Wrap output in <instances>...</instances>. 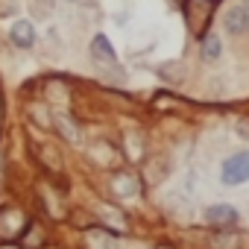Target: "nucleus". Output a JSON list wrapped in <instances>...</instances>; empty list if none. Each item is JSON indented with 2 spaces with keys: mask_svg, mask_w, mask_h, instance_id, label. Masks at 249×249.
<instances>
[{
  "mask_svg": "<svg viewBox=\"0 0 249 249\" xmlns=\"http://www.w3.org/2000/svg\"><path fill=\"white\" fill-rule=\"evenodd\" d=\"M220 182L229 188H237L243 182H249V150H240L234 156H229L220 167Z\"/></svg>",
  "mask_w": 249,
  "mask_h": 249,
  "instance_id": "nucleus-1",
  "label": "nucleus"
},
{
  "mask_svg": "<svg viewBox=\"0 0 249 249\" xmlns=\"http://www.w3.org/2000/svg\"><path fill=\"white\" fill-rule=\"evenodd\" d=\"M214 9V0H185V15H188V27L199 36L202 27L208 24V12Z\"/></svg>",
  "mask_w": 249,
  "mask_h": 249,
  "instance_id": "nucleus-2",
  "label": "nucleus"
},
{
  "mask_svg": "<svg viewBox=\"0 0 249 249\" xmlns=\"http://www.w3.org/2000/svg\"><path fill=\"white\" fill-rule=\"evenodd\" d=\"M88 50H91V59H94L97 65H103V68H117V53H114V47H111V41H108L106 36H94Z\"/></svg>",
  "mask_w": 249,
  "mask_h": 249,
  "instance_id": "nucleus-3",
  "label": "nucleus"
},
{
  "mask_svg": "<svg viewBox=\"0 0 249 249\" xmlns=\"http://www.w3.org/2000/svg\"><path fill=\"white\" fill-rule=\"evenodd\" d=\"M202 220H205V223H211V226H220V229H226V226H234V220H237V211H234L231 205H226V202H217V205H208V208H202Z\"/></svg>",
  "mask_w": 249,
  "mask_h": 249,
  "instance_id": "nucleus-4",
  "label": "nucleus"
},
{
  "mask_svg": "<svg viewBox=\"0 0 249 249\" xmlns=\"http://www.w3.org/2000/svg\"><path fill=\"white\" fill-rule=\"evenodd\" d=\"M223 27L229 36H243L249 33V9L246 6H231L226 15H223Z\"/></svg>",
  "mask_w": 249,
  "mask_h": 249,
  "instance_id": "nucleus-5",
  "label": "nucleus"
},
{
  "mask_svg": "<svg viewBox=\"0 0 249 249\" xmlns=\"http://www.w3.org/2000/svg\"><path fill=\"white\" fill-rule=\"evenodd\" d=\"M9 38H12V44L15 47H33L36 44V27L30 24V21H15L12 24V30H9Z\"/></svg>",
  "mask_w": 249,
  "mask_h": 249,
  "instance_id": "nucleus-6",
  "label": "nucleus"
},
{
  "mask_svg": "<svg viewBox=\"0 0 249 249\" xmlns=\"http://www.w3.org/2000/svg\"><path fill=\"white\" fill-rule=\"evenodd\" d=\"M220 53H223L220 38H217V36H205V38H202V59H205V62H217Z\"/></svg>",
  "mask_w": 249,
  "mask_h": 249,
  "instance_id": "nucleus-7",
  "label": "nucleus"
},
{
  "mask_svg": "<svg viewBox=\"0 0 249 249\" xmlns=\"http://www.w3.org/2000/svg\"><path fill=\"white\" fill-rule=\"evenodd\" d=\"M114 191L120 194V196H138V182L132 179V176H114Z\"/></svg>",
  "mask_w": 249,
  "mask_h": 249,
  "instance_id": "nucleus-8",
  "label": "nucleus"
},
{
  "mask_svg": "<svg viewBox=\"0 0 249 249\" xmlns=\"http://www.w3.org/2000/svg\"><path fill=\"white\" fill-rule=\"evenodd\" d=\"M56 126H59V132H62L68 141H76V138H79V129H76V123H73L68 114H56Z\"/></svg>",
  "mask_w": 249,
  "mask_h": 249,
  "instance_id": "nucleus-9",
  "label": "nucleus"
},
{
  "mask_svg": "<svg viewBox=\"0 0 249 249\" xmlns=\"http://www.w3.org/2000/svg\"><path fill=\"white\" fill-rule=\"evenodd\" d=\"M30 9H33V15H36L38 21H44V18H50V15L56 12V0H33Z\"/></svg>",
  "mask_w": 249,
  "mask_h": 249,
  "instance_id": "nucleus-10",
  "label": "nucleus"
},
{
  "mask_svg": "<svg viewBox=\"0 0 249 249\" xmlns=\"http://www.w3.org/2000/svg\"><path fill=\"white\" fill-rule=\"evenodd\" d=\"M214 246L217 249H237L240 246V237L237 234H217L214 237Z\"/></svg>",
  "mask_w": 249,
  "mask_h": 249,
  "instance_id": "nucleus-11",
  "label": "nucleus"
},
{
  "mask_svg": "<svg viewBox=\"0 0 249 249\" xmlns=\"http://www.w3.org/2000/svg\"><path fill=\"white\" fill-rule=\"evenodd\" d=\"M18 15V0H0V18Z\"/></svg>",
  "mask_w": 249,
  "mask_h": 249,
  "instance_id": "nucleus-12",
  "label": "nucleus"
},
{
  "mask_svg": "<svg viewBox=\"0 0 249 249\" xmlns=\"http://www.w3.org/2000/svg\"><path fill=\"white\" fill-rule=\"evenodd\" d=\"M36 243H41V231H38V226H36V223H30V231H27V237H24V246H27V249H33Z\"/></svg>",
  "mask_w": 249,
  "mask_h": 249,
  "instance_id": "nucleus-13",
  "label": "nucleus"
},
{
  "mask_svg": "<svg viewBox=\"0 0 249 249\" xmlns=\"http://www.w3.org/2000/svg\"><path fill=\"white\" fill-rule=\"evenodd\" d=\"M237 135H240V138H249V120H246V117L237 120Z\"/></svg>",
  "mask_w": 249,
  "mask_h": 249,
  "instance_id": "nucleus-14",
  "label": "nucleus"
},
{
  "mask_svg": "<svg viewBox=\"0 0 249 249\" xmlns=\"http://www.w3.org/2000/svg\"><path fill=\"white\" fill-rule=\"evenodd\" d=\"M126 15H129L126 9H117V15H114V24H126Z\"/></svg>",
  "mask_w": 249,
  "mask_h": 249,
  "instance_id": "nucleus-15",
  "label": "nucleus"
},
{
  "mask_svg": "<svg viewBox=\"0 0 249 249\" xmlns=\"http://www.w3.org/2000/svg\"><path fill=\"white\" fill-rule=\"evenodd\" d=\"M243 6H246V9H249V0H243Z\"/></svg>",
  "mask_w": 249,
  "mask_h": 249,
  "instance_id": "nucleus-16",
  "label": "nucleus"
},
{
  "mask_svg": "<svg viewBox=\"0 0 249 249\" xmlns=\"http://www.w3.org/2000/svg\"><path fill=\"white\" fill-rule=\"evenodd\" d=\"M71 3H79V0H71Z\"/></svg>",
  "mask_w": 249,
  "mask_h": 249,
  "instance_id": "nucleus-17",
  "label": "nucleus"
}]
</instances>
